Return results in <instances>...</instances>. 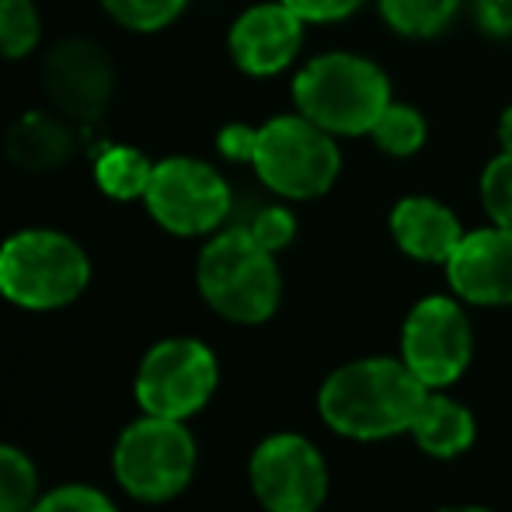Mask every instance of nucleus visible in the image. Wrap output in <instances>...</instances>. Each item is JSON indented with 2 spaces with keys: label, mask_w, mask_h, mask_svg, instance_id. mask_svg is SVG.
<instances>
[{
  "label": "nucleus",
  "mask_w": 512,
  "mask_h": 512,
  "mask_svg": "<svg viewBox=\"0 0 512 512\" xmlns=\"http://www.w3.org/2000/svg\"><path fill=\"white\" fill-rule=\"evenodd\" d=\"M429 387L405 366V359H356L331 373L317 394V408L338 436L391 439L408 432Z\"/></svg>",
  "instance_id": "1"
},
{
  "label": "nucleus",
  "mask_w": 512,
  "mask_h": 512,
  "mask_svg": "<svg viewBox=\"0 0 512 512\" xmlns=\"http://www.w3.org/2000/svg\"><path fill=\"white\" fill-rule=\"evenodd\" d=\"M293 102L331 136H363L391 105V84L366 56L324 53L293 77Z\"/></svg>",
  "instance_id": "2"
},
{
  "label": "nucleus",
  "mask_w": 512,
  "mask_h": 512,
  "mask_svg": "<svg viewBox=\"0 0 512 512\" xmlns=\"http://www.w3.org/2000/svg\"><path fill=\"white\" fill-rule=\"evenodd\" d=\"M199 293L220 317L234 324H262L283 297L276 255L251 237L248 227L216 234L199 255Z\"/></svg>",
  "instance_id": "3"
},
{
  "label": "nucleus",
  "mask_w": 512,
  "mask_h": 512,
  "mask_svg": "<svg viewBox=\"0 0 512 512\" xmlns=\"http://www.w3.org/2000/svg\"><path fill=\"white\" fill-rule=\"evenodd\" d=\"M91 262L60 230H21L0 244V293L28 310L67 307L88 290Z\"/></svg>",
  "instance_id": "4"
},
{
  "label": "nucleus",
  "mask_w": 512,
  "mask_h": 512,
  "mask_svg": "<svg viewBox=\"0 0 512 512\" xmlns=\"http://www.w3.org/2000/svg\"><path fill=\"white\" fill-rule=\"evenodd\" d=\"M258 178L283 199H317L335 185L342 154L328 129L307 115H276L258 126L255 143Z\"/></svg>",
  "instance_id": "5"
},
{
  "label": "nucleus",
  "mask_w": 512,
  "mask_h": 512,
  "mask_svg": "<svg viewBox=\"0 0 512 512\" xmlns=\"http://www.w3.org/2000/svg\"><path fill=\"white\" fill-rule=\"evenodd\" d=\"M196 474V439L178 418L143 415L115 443V478L133 499L168 502Z\"/></svg>",
  "instance_id": "6"
},
{
  "label": "nucleus",
  "mask_w": 512,
  "mask_h": 512,
  "mask_svg": "<svg viewBox=\"0 0 512 512\" xmlns=\"http://www.w3.org/2000/svg\"><path fill=\"white\" fill-rule=\"evenodd\" d=\"M216 380L220 370L209 345L196 338H168L143 356L136 373V401L147 415L185 422L209 405Z\"/></svg>",
  "instance_id": "7"
},
{
  "label": "nucleus",
  "mask_w": 512,
  "mask_h": 512,
  "mask_svg": "<svg viewBox=\"0 0 512 512\" xmlns=\"http://www.w3.org/2000/svg\"><path fill=\"white\" fill-rule=\"evenodd\" d=\"M143 203H147L150 216L168 234L199 237L227 220L230 185L206 161H196V157H168V161L154 164V175H150Z\"/></svg>",
  "instance_id": "8"
},
{
  "label": "nucleus",
  "mask_w": 512,
  "mask_h": 512,
  "mask_svg": "<svg viewBox=\"0 0 512 512\" xmlns=\"http://www.w3.org/2000/svg\"><path fill=\"white\" fill-rule=\"evenodd\" d=\"M474 352L471 321L450 297H425L401 328V359L429 391H443L464 377Z\"/></svg>",
  "instance_id": "9"
},
{
  "label": "nucleus",
  "mask_w": 512,
  "mask_h": 512,
  "mask_svg": "<svg viewBox=\"0 0 512 512\" xmlns=\"http://www.w3.org/2000/svg\"><path fill=\"white\" fill-rule=\"evenodd\" d=\"M251 492L269 512H317L328 495V467L307 436L276 432L262 439L248 464Z\"/></svg>",
  "instance_id": "10"
},
{
  "label": "nucleus",
  "mask_w": 512,
  "mask_h": 512,
  "mask_svg": "<svg viewBox=\"0 0 512 512\" xmlns=\"http://www.w3.org/2000/svg\"><path fill=\"white\" fill-rule=\"evenodd\" d=\"M42 88L63 119L91 126L105 115L115 95L112 56L91 39H63L42 63Z\"/></svg>",
  "instance_id": "11"
},
{
  "label": "nucleus",
  "mask_w": 512,
  "mask_h": 512,
  "mask_svg": "<svg viewBox=\"0 0 512 512\" xmlns=\"http://www.w3.org/2000/svg\"><path fill=\"white\" fill-rule=\"evenodd\" d=\"M453 293L478 307L512 304V227H481L464 234L446 262Z\"/></svg>",
  "instance_id": "12"
},
{
  "label": "nucleus",
  "mask_w": 512,
  "mask_h": 512,
  "mask_svg": "<svg viewBox=\"0 0 512 512\" xmlns=\"http://www.w3.org/2000/svg\"><path fill=\"white\" fill-rule=\"evenodd\" d=\"M304 42V18L290 11L283 0L255 4L230 28V56L251 77H272L286 70Z\"/></svg>",
  "instance_id": "13"
},
{
  "label": "nucleus",
  "mask_w": 512,
  "mask_h": 512,
  "mask_svg": "<svg viewBox=\"0 0 512 512\" xmlns=\"http://www.w3.org/2000/svg\"><path fill=\"white\" fill-rule=\"evenodd\" d=\"M391 234L398 248L411 255L415 262H436L446 265L457 244L464 241V227L453 216V209L429 196H408L394 206L391 213Z\"/></svg>",
  "instance_id": "14"
},
{
  "label": "nucleus",
  "mask_w": 512,
  "mask_h": 512,
  "mask_svg": "<svg viewBox=\"0 0 512 512\" xmlns=\"http://www.w3.org/2000/svg\"><path fill=\"white\" fill-rule=\"evenodd\" d=\"M4 150H7V161L21 171H32V175L56 171L74 154V129L60 115L25 112L7 129Z\"/></svg>",
  "instance_id": "15"
},
{
  "label": "nucleus",
  "mask_w": 512,
  "mask_h": 512,
  "mask_svg": "<svg viewBox=\"0 0 512 512\" xmlns=\"http://www.w3.org/2000/svg\"><path fill=\"white\" fill-rule=\"evenodd\" d=\"M408 432L418 450H425L429 457L450 460L460 457L474 443L478 425H474V415L460 401L446 398V394H425Z\"/></svg>",
  "instance_id": "16"
},
{
  "label": "nucleus",
  "mask_w": 512,
  "mask_h": 512,
  "mask_svg": "<svg viewBox=\"0 0 512 512\" xmlns=\"http://www.w3.org/2000/svg\"><path fill=\"white\" fill-rule=\"evenodd\" d=\"M150 175H154V164L133 147H108L95 164V182L108 199H143L147 196Z\"/></svg>",
  "instance_id": "17"
},
{
  "label": "nucleus",
  "mask_w": 512,
  "mask_h": 512,
  "mask_svg": "<svg viewBox=\"0 0 512 512\" xmlns=\"http://www.w3.org/2000/svg\"><path fill=\"white\" fill-rule=\"evenodd\" d=\"M457 4L460 0H380V14L408 39H432L453 21Z\"/></svg>",
  "instance_id": "18"
},
{
  "label": "nucleus",
  "mask_w": 512,
  "mask_h": 512,
  "mask_svg": "<svg viewBox=\"0 0 512 512\" xmlns=\"http://www.w3.org/2000/svg\"><path fill=\"white\" fill-rule=\"evenodd\" d=\"M373 143L391 157H411L415 150H422L425 143V119L418 108L391 102L384 108V115L377 119V126L370 129Z\"/></svg>",
  "instance_id": "19"
},
{
  "label": "nucleus",
  "mask_w": 512,
  "mask_h": 512,
  "mask_svg": "<svg viewBox=\"0 0 512 512\" xmlns=\"http://www.w3.org/2000/svg\"><path fill=\"white\" fill-rule=\"evenodd\" d=\"M42 39V18L32 0H0V56L21 60Z\"/></svg>",
  "instance_id": "20"
},
{
  "label": "nucleus",
  "mask_w": 512,
  "mask_h": 512,
  "mask_svg": "<svg viewBox=\"0 0 512 512\" xmlns=\"http://www.w3.org/2000/svg\"><path fill=\"white\" fill-rule=\"evenodd\" d=\"M39 502V478L32 460L0 443V512H32Z\"/></svg>",
  "instance_id": "21"
},
{
  "label": "nucleus",
  "mask_w": 512,
  "mask_h": 512,
  "mask_svg": "<svg viewBox=\"0 0 512 512\" xmlns=\"http://www.w3.org/2000/svg\"><path fill=\"white\" fill-rule=\"evenodd\" d=\"M185 4L189 0H102L105 11L133 32H161L185 11Z\"/></svg>",
  "instance_id": "22"
},
{
  "label": "nucleus",
  "mask_w": 512,
  "mask_h": 512,
  "mask_svg": "<svg viewBox=\"0 0 512 512\" xmlns=\"http://www.w3.org/2000/svg\"><path fill=\"white\" fill-rule=\"evenodd\" d=\"M481 203L492 223L512 227V154L502 150L481 175Z\"/></svg>",
  "instance_id": "23"
},
{
  "label": "nucleus",
  "mask_w": 512,
  "mask_h": 512,
  "mask_svg": "<svg viewBox=\"0 0 512 512\" xmlns=\"http://www.w3.org/2000/svg\"><path fill=\"white\" fill-rule=\"evenodd\" d=\"M32 512H115L112 499H105V492L88 485H63L56 492L42 495L32 506Z\"/></svg>",
  "instance_id": "24"
},
{
  "label": "nucleus",
  "mask_w": 512,
  "mask_h": 512,
  "mask_svg": "<svg viewBox=\"0 0 512 512\" xmlns=\"http://www.w3.org/2000/svg\"><path fill=\"white\" fill-rule=\"evenodd\" d=\"M251 237H255L262 248H269L272 255L283 248H290L293 237H297V220L286 206H265L258 209V216L251 220Z\"/></svg>",
  "instance_id": "25"
},
{
  "label": "nucleus",
  "mask_w": 512,
  "mask_h": 512,
  "mask_svg": "<svg viewBox=\"0 0 512 512\" xmlns=\"http://www.w3.org/2000/svg\"><path fill=\"white\" fill-rule=\"evenodd\" d=\"M283 4L290 7V11L297 14V18L324 25V21H342V18H349L352 11H359V4H363V0H283Z\"/></svg>",
  "instance_id": "26"
},
{
  "label": "nucleus",
  "mask_w": 512,
  "mask_h": 512,
  "mask_svg": "<svg viewBox=\"0 0 512 512\" xmlns=\"http://www.w3.org/2000/svg\"><path fill=\"white\" fill-rule=\"evenodd\" d=\"M255 143H258V129L244 126V122H230L220 129L216 136V150H220L227 161H248L255 157Z\"/></svg>",
  "instance_id": "27"
},
{
  "label": "nucleus",
  "mask_w": 512,
  "mask_h": 512,
  "mask_svg": "<svg viewBox=\"0 0 512 512\" xmlns=\"http://www.w3.org/2000/svg\"><path fill=\"white\" fill-rule=\"evenodd\" d=\"M478 21L485 32L509 35L512 32V0H478Z\"/></svg>",
  "instance_id": "28"
},
{
  "label": "nucleus",
  "mask_w": 512,
  "mask_h": 512,
  "mask_svg": "<svg viewBox=\"0 0 512 512\" xmlns=\"http://www.w3.org/2000/svg\"><path fill=\"white\" fill-rule=\"evenodd\" d=\"M499 143H502L506 154H512V105L502 112V119H499Z\"/></svg>",
  "instance_id": "29"
},
{
  "label": "nucleus",
  "mask_w": 512,
  "mask_h": 512,
  "mask_svg": "<svg viewBox=\"0 0 512 512\" xmlns=\"http://www.w3.org/2000/svg\"><path fill=\"white\" fill-rule=\"evenodd\" d=\"M436 512H492V509H481V506H446V509H436Z\"/></svg>",
  "instance_id": "30"
}]
</instances>
